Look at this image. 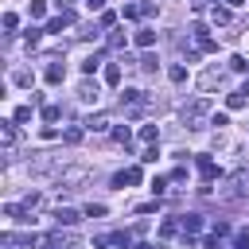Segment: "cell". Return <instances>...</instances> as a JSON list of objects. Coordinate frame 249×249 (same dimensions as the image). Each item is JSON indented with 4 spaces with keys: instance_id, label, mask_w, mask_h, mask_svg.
Returning a JSON list of instances; mask_svg holds the SVG:
<instances>
[{
    "instance_id": "cell-1",
    "label": "cell",
    "mask_w": 249,
    "mask_h": 249,
    "mask_svg": "<svg viewBox=\"0 0 249 249\" xmlns=\"http://www.w3.org/2000/svg\"><path fill=\"white\" fill-rule=\"evenodd\" d=\"M206 113H210V101H206V97H195V101L183 109V121H187L191 128H198V121H202Z\"/></svg>"
},
{
    "instance_id": "cell-2",
    "label": "cell",
    "mask_w": 249,
    "mask_h": 249,
    "mask_svg": "<svg viewBox=\"0 0 249 249\" xmlns=\"http://www.w3.org/2000/svg\"><path fill=\"white\" fill-rule=\"evenodd\" d=\"M195 163H198V175H202V183H214V179L222 175V171H218V163H214L210 156H198Z\"/></svg>"
},
{
    "instance_id": "cell-3",
    "label": "cell",
    "mask_w": 249,
    "mask_h": 249,
    "mask_svg": "<svg viewBox=\"0 0 249 249\" xmlns=\"http://www.w3.org/2000/svg\"><path fill=\"white\" fill-rule=\"evenodd\" d=\"M136 183H140V167H124L113 175V187H136Z\"/></svg>"
},
{
    "instance_id": "cell-4",
    "label": "cell",
    "mask_w": 249,
    "mask_h": 249,
    "mask_svg": "<svg viewBox=\"0 0 249 249\" xmlns=\"http://www.w3.org/2000/svg\"><path fill=\"white\" fill-rule=\"evenodd\" d=\"M70 23H74V12H70V8H62L58 16H51V19H47V31H62V27H70Z\"/></svg>"
},
{
    "instance_id": "cell-5",
    "label": "cell",
    "mask_w": 249,
    "mask_h": 249,
    "mask_svg": "<svg viewBox=\"0 0 249 249\" xmlns=\"http://www.w3.org/2000/svg\"><path fill=\"white\" fill-rule=\"evenodd\" d=\"M82 128H86V132H105V128H109V121H105V113H89Z\"/></svg>"
},
{
    "instance_id": "cell-6",
    "label": "cell",
    "mask_w": 249,
    "mask_h": 249,
    "mask_svg": "<svg viewBox=\"0 0 249 249\" xmlns=\"http://www.w3.org/2000/svg\"><path fill=\"white\" fill-rule=\"evenodd\" d=\"M47 82H51V86L66 82V66H58V58H51V66H47Z\"/></svg>"
},
{
    "instance_id": "cell-7",
    "label": "cell",
    "mask_w": 249,
    "mask_h": 249,
    "mask_svg": "<svg viewBox=\"0 0 249 249\" xmlns=\"http://www.w3.org/2000/svg\"><path fill=\"white\" fill-rule=\"evenodd\" d=\"M78 218H82V214H78V210H70V206H58V210H54V222H58V226H74Z\"/></svg>"
},
{
    "instance_id": "cell-8",
    "label": "cell",
    "mask_w": 249,
    "mask_h": 249,
    "mask_svg": "<svg viewBox=\"0 0 249 249\" xmlns=\"http://www.w3.org/2000/svg\"><path fill=\"white\" fill-rule=\"evenodd\" d=\"M179 226H183V233H198L202 230V214H183Z\"/></svg>"
},
{
    "instance_id": "cell-9",
    "label": "cell",
    "mask_w": 249,
    "mask_h": 249,
    "mask_svg": "<svg viewBox=\"0 0 249 249\" xmlns=\"http://www.w3.org/2000/svg\"><path fill=\"white\" fill-rule=\"evenodd\" d=\"M132 43H136V47H144V51H148V47H152V43H156V31H152V27H140V31H136V35H132Z\"/></svg>"
},
{
    "instance_id": "cell-10",
    "label": "cell",
    "mask_w": 249,
    "mask_h": 249,
    "mask_svg": "<svg viewBox=\"0 0 249 249\" xmlns=\"http://www.w3.org/2000/svg\"><path fill=\"white\" fill-rule=\"evenodd\" d=\"M105 82L109 86H121V62H105Z\"/></svg>"
},
{
    "instance_id": "cell-11",
    "label": "cell",
    "mask_w": 249,
    "mask_h": 249,
    "mask_svg": "<svg viewBox=\"0 0 249 249\" xmlns=\"http://www.w3.org/2000/svg\"><path fill=\"white\" fill-rule=\"evenodd\" d=\"M78 97L89 105V101H97V82H82V89H78Z\"/></svg>"
},
{
    "instance_id": "cell-12",
    "label": "cell",
    "mask_w": 249,
    "mask_h": 249,
    "mask_svg": "<svg viewBox=\"0 0 249 249\" xmlns=\"http://www.w3.org/2000/svg\"><path fill=\"white\" fill-rule=\"evenodd\" d=\"M140 140H144V144H160V128H156V124H144V128H140Z\"/></svg>"
},
{
    "instance_id": "cell-13",
    "label": "cell",
    "mask_w": 249,
    "mask_h": 249,
    "mask_svg": "<svg viewBox=\"0 0 249 249\" xmlns=\"http://www.w3.org/2000/svg\"><path fill=\"white\" fill-rule=\"evenodd\" d=\"M27 16H31V19H43V16H47V4H43V0H31Z\"/></svg>"
},
{
    "instance_id": "cell-14",
    "label": "cell",
    "mask_w": 249,
    "mask_h": 249,
    "mask_svg": "<svg viewBox=\"0 0 249 249\" xmlns=\"http://www.w3.org/2000/svg\"><path fill=\"white\" fill-rule=\"evenodd\" d=\"M124 43H128V35H124V31H109V47H113V51H121Z\"/></svg>"
},
{
    "instance_id": "cell-15",
    "label": "cell",
    "mask_w": 249,
    "mask_h": 249,
    "mask_svg": "<svg viewBox=\"0 0 249 249\" xmlns=\"http://www.w3.org/2000/svg\"><path fill=\"white\" fill-rule=\"evenodd\" d=\"M245 101H249V97H245V89H241V93H230V97H226V105H230V109H245Z\"/></svg>"
},
{
    "instance_id": "cell-16",
    "label": "cell",
    "mask_w": 249,
    "mask_h": 249,
    "mask_svg": "<svg viewBox=\"0 0 249 249\" xmlns=\"http://www.w3.org/2000/svg\"><path fill=\"white\" fill-rule=\"evenodd\" d=\"M62 117V105H43V121L51 124V121H58Z\"/></svg>"
},
{
    "instance_id": "cell-17",
    "label": "cell",
    "mask_w": 249,
    "mask_h": 249,
    "mask_svg": "<svg viewBox=\"0 0 249 249\" xmlns=\"http://www.w3.org/2000/svg\"><path fill=\"white\" fill-rule=\"evenodd\" d=\"M179 230H183V226H179L175 218H163V226H160V233H163V237H171V233H179Z\"/></svg>"
},
{
    "instance_id": "cell-18",
    "label": "cell",
    "mask_w": 249,
    "mask_h": 249,
    "mask_svg": "<svg viewBox=\"0 0 249 249\" xmlns=\"http://www.w3.org/2000/svg\"><path fill=\"white\" fill-rule=\"evenodd\" d=\"M210 19L214 23H230V8H210Z\"/></svg>"
},
{
    "instance_id": "cell-19",
    "label": "cell",
    "mask_w": 249,
    "mask_h": 249,
    "mask_svg": "<svg viewBox=\"0 0 249 249\" xmlns=\"http://www.w3.org/2000/svg\"><path fill=\"white\" fill-rule=\"evenodd\" d=\"M101 62H105V58H101V54H89V58H86V62H82V70H86V74H93V70H97V66H101Z\"/></svg>"
},
{
    "instance_id": "cell-20",
    "label": "cell",
    "mask_w": 249,
    "mask_h": 249,
    "mask_svg": "<svg viewBox=\"0 0 249 249\" xmlns=\"http://www.w3.org/2000/svg\"><path fill=\"white\" fill-rule=\"evenodd\" d=\"M12 82H16V86H27V89H31V70H16V74H12Z\"/></svg>"
},
{
    "instance_id": "cell-21",
    "label": "cell",
    "mask_w": 249,
    "mask_h": 249,
    "mask_svg": "<svg viewBox=\"0 0 249 249\" xmlns=\"http://www.w3.org/2000/svg\"><path fill=\"white\" fill-rule=\"evenodd\" d=\"M12 121H16V124H23V121H31V105H19V109L12 113Z\"/></svg>"
},
{
    "instance_id": "cell-22",
    "label": "cell",
    "mask_w": 249,
    "mask_h": 249,
    "mask_svg": "<svg viewBox=\"0 0 249 249\" xmlns=\"http://www.w3.org/2000/svg\"><path fill=\"white\" fill-rule=\"evenodd\" d=\"M62 140H66V144H78V140H82V128H78V124H70V128L62 132Z\"/></svg>"
},
{
    "instance_id": "cell-23",
    "label": "cell",
    "mask_w": 249,
    "mask_h": 249,
    "mask_svg": "<svg viewBox=\"0 0 249 249\" xmlns=\"http://www.w3.org/2000/svg\"><path fill=\"white\" fill-rule=\"evenodd\" d=\"M86 218H105V206H101V202H89V206H86Z\"/></svg>"
},
{
    "instance_id": "cell-24",
    "label": "cell",
    "mask_w": 249,
    "mask_h": 249,
    "mask_svg": "<svg viewBox=\"0 0 249 249\" xmlns=\"http://www.w3.org/2000/svg\"><path fill=\"white\" fill-rule=\"evenodd\" d=\"M167 74H171V82H187V66H171Z\"/></svg>"
},
{
    "instance_id": "cell-25",
    "label": "cell",
    "mask_w": 249,
    "mask_h": 249,
    "mask_svg": "<svg viewBox=\"0 0 249 249\" xmlns=\"http://www.w3.org/2000/svg\"><path fill=\"white\" fill-rule=\"evenodd\" d=\"M113 140H117V144H128L132 132H128V128H113Z\"/></svg>"
},
{
    "instance_id": "cell-26",
    "label": "cell",
    "mask_w": 249,
    "mask_h": 249,
    "mask_svg": "<svg viewBox=\"0 0 249 249\" xmlns=\"http://www.w3.org/2000/svg\"><path fill=\"white\" fill-rule=\"evenodd\" d=\"M156 156H160V148H156V144H148V148H144V156H140V160H144V163H156Z\"/></svg>"
},
{
    "instance_id": "cell-27",
    "label": "cell",
    "mask_w": 249,
    "mask_h": 249,
    "mask_svg": "<svg viewBox=\"0 0 249 249\" xmlns=\"http://www.w3.org/2000/svg\"><path fill=\"white\" fill-rule=\"evenodd\" d=\"M121 16H124V19H136V16H140V4H124V12H121Z\"/></svg>"
},
{
    "instance_id": "cell-28",
    "label": "cell",
    "mask_w": 249,
    "mask_h": 249,
    "mask_svg": "<svg viewBox=\"0 0 249 249\" xmlns=\"http://www.w3.org/2000/svg\"><path fill=\"white\" fill-rule=\"evenodd\" d=\"M4 27H8V31H16V27H19V16H16V12H8V16H4Z\"/></svg>"
},
{
    "instance_id": "cell-29",
    "label": "cell",
    "mask_w": 249,
    "mask_h": 249,
    "mask_svg": "<svg viewBox=\"0 0 249 249\" xmlns=\"http://www.w3.org/2000/svg\"><path fill=\"white\" fill-rule=\"evenodd\" d=\"M210 124H214V128H226V124H230V117H226V113H214V117H210Z\"/></svg>"
},
{
    "instance_id": "cell-30",
    "label": "cell",
    "mask_w": 249,
    "mask_h": 249,
    "mask_svg": "<svg viewBox=\"0 0 249 249\" xmlns=\"http://www.w3.org/2000/svg\"><path fill=\"white\" fill-rule=\"evenodd\" d=\"M117 23V12H101V27H113Z\"/></svg>"
},
{
    "instance_id": "cell-31",
    "label": "cell",
    "mask_w": 249,
    "mask_h": 249,
    "mask_svg": "<svg viewBox=\"0 0 249 249\" xmlns=\"http://www.w3.org/2000/svg\"><path fill=\"white\" fill-rule=\"evenodd\" d=\"M23 43H27V47H35V43H39V31H35V27H27V35H23Z\"/></svg>"
},
{
    "instance_id": "cell-32",
    "label": "cell",
    "mask_w": 249,
    "mask_h": 249,
    "mask_svg": "<svg viewBox=\"0 0 249 249\" xmlns=\"http://www.w3.org/2000/svg\"><path fill=\"white\" fill-rule=\"evenodd\" d=\"M140 70H156V54H144L140 58Z\"/></svg>"
},
{
    "instance_id": "cell-33",
    "label": "cell",
    "mask_w": 249,
    "mask_h": 249,
    "mask_svg": "<svg viewBox=\"0 0 249 249\" xmlns=\"http://www.w3.org/2000/svg\"><path fill=\"white\" fill-rule=\"evenodd\" d=\"M163 187H167V179H160V175H156V179H152V195H163Z\"/></svg>"
},
{
    "instance_id": "cell-34",
    "label": "cell",
    "mask_w": 249,
    "mask_h": 249,
    "mask_svg": "<svg viewBox=\"0 0 249 249\" xmlns=\"http://www.w3.org/2000/svg\"><path fill=\"white\" fill-rule=\"evenodd\" d=\"M214 233L218 237H230V222H214Z\"/></svg>"
},
{
    "instance_id": "cell-35",
    "label": "cell",
    "mask_w": 249,
    "mask_h": 249,
    "mask_svg": "<svg viewBox=\"0 0 249 249\" xmlns=\"http://www.w3.org/2000/svg\"><path fill=\"white\" fill-rule=\"evenodd\" d=\"M86 4H89V12H97V8L105 4V0H86Z\"/></svg>"
},
{
    "instance_id": "cell-36",
    "label": "cell",
    "mask_w": 249,
    "mask_h": 249,
    "mask_svg": "<svg viewBox=\"0 0 249 249\" xmlns=\"http://www.w3.org/2000/svg\"><path fill=\"white\" fill-rule=\"evenodd\" d=\"M226 4H230V8H241V4H245V0H226Z\"/></svg>"
},
{
    "instance_id": "cell-37",
    "label": "cell",
    "mask_w": 249,
    "mask_h": 249,
    "mask_svg": "<svg viewBox=\"0 0 249 249\" xmlns=\"http://www.w3.org/2000/svg\"><path fill=\"white\" fill-rule=\"evenodd\" d=\"M132 249H152V245H148V241H140V245H132Z\"/></svg>"
},
{
    "instance_id": "cell-38",
    "label": "cell",
    "mask_w": 249,
    "mask_h": 249,
    "mask_svg": "<svg viewBox=\"0 0 249 249\" xmlns=\"http://www.w3.org/2000/svg\"><path fill=\"white\" fill-rule=\"evenodd\" d=\"M245 93H249V86H245Z\"/></svg>"
}]
</instances>
